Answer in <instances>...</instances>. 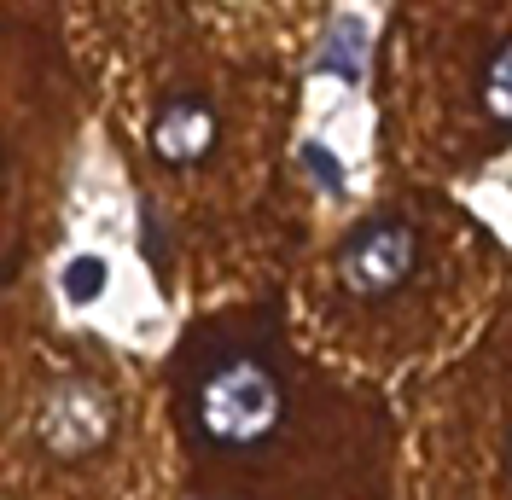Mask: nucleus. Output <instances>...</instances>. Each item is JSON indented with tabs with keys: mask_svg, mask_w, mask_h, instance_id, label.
I'll return each mask as SVG.
<instances>
[{
	"mask_svg": "<svg viewBox=\"0 0 512 500\" xmlns=\"http://www.w3.org/2000/svg\"><path fill=\"white\" fill-rule=\"evenodd\" d=\"M286 425V378L262 349H216L192 373V431L222 448V454H251L280 437Z\"/></svg>",
	"mask_w": 512,
	"mask_h": 500,
	"instance_id": "1",
	"label": "nucleus"
},
{
	"mask_svg": "<svg viewBox=\"0 0 512 500\" xmlns=\"http://www.w3.org/2000/svg\"><path fill=\"white\" fill-rule=\"evenodd\" d=\"M425 262V239L408 216H367L338 245V285L355 303H390L414 285Z\"/></svg>",
	"mask_w": 512,
	"mask_h": 500,
	"instance_id": "2",
	"label": "nucleus"
},
{
	"mask_svg": "<svg viewBox=\"0 0 512 500\" xmlns=\"http://www.w3.org/2000/svg\"><path fill=\"white\" fill-rule=\"evenodd\" d=\"M111 431V402H105V390L88 384V378H64L59 390L47 396V413H41V437L53 454L64 460H76V454H88L99 448Z\"/></svg>",
	"mask_w": 512,
	"mask_h": 500,
	"instance_id": "3",
	"label": "nucleus"
},
{
	"mask_svg": "<svg viewBox=\"0 0 512 500\" xmlns=\"http://www.w3.org/2000/svg\"><path fill=\"white\" fill-rule=\"evenodd\" d=\"M152 146L163 163H204L216 146V111L198 94H175L152 123Z\"/></svg>",
	"mask_w": 512,
	"mask_h": 500,
	"instance_id": "4",
	"label": "nucleus"
},
{
	"mask_svg": "<svg viewBox=\"0 0 512 500\" xmlns=\"http://www.w3.org/2000/svg\"><path fill=\"white\" fill-rule=\"evenodd\" d=\"M483 111L501 128H512V41L495 47V59L483 64Z\"/></svg>",
	"mask_w": 512,
	"mask_h": 500,
	"instance_id": "5",
	"label": "nucleus"
},
{
	"mask_svg": "<svg viewBox=\"0 0 512 500\" xmlns=\"http://www.w3.org/2000/svg\"><path fill=\"white\" fill-rule=\"evenodd\" d=\"M361 59H367V30H361V18H338L332 24V47H326V70H338L344 82L361 76Z\"/></svg>",
	"mask_w": 512,
	"mask_h": 500,
	"instance_id": "6",
	"label": "nucleus"
},
{
	"mask_svg": "<svg viewBox=\"0 0 512 500\" xmlns=\"http://www.w3.org/2000/svg\"><path fill=\"white\" fill-rule=\"evenodd\" d=\"M99 291H105V262H99V256H76V262L64 268V297H70V303H94Z\"/></svg>",
	"mask_w": 512,
	"mask_h": 500,
	"instance_id": "7",
	"label": "nucleus"
},
{
	"mask_svg": "<svg viewBox=\"0 0 512 500\" xmlns=\"http://www.w3.org/2000/svg\"><path fill=\"white\" fill-rule=\"evenodd\" d=\"M303 163H309V169H315L332 192H338V181H344V163H338V157H326L320 146H303Z\"/></svg>",
	"mask_w": 512,
	"mask_h": 500,
	"instance_id": "8",
	"label": "nucleus"
},
{
	"mask_svg": "<svg viewBox=\"0 0 512 500\" xmlns=\"http://www.w3.org/2000/svg\"><path fill=\"white\" fill-rule=\"evenodd\" d=\"M507 466H512V442H507Z\"/></svg>",
	"mask_w": 512,
	"mask_h": 500,
	"instance_id": "9",
	"label": "nucleus"
}]
</instances>
